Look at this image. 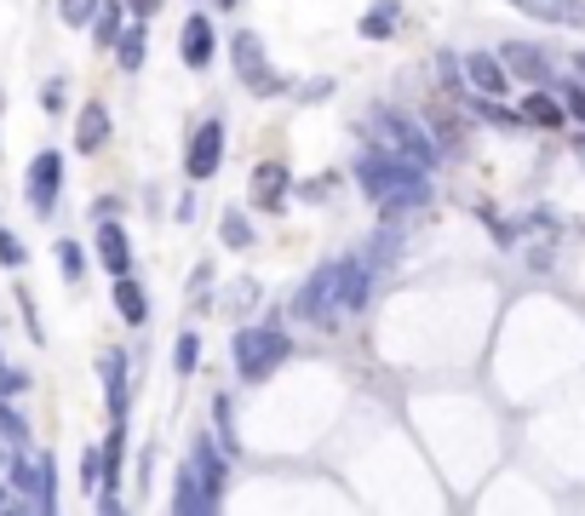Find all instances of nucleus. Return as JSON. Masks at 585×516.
Masks as SVG:
<instances>
[{"label": "nucleus", "mask_w": 585, "mask_h": 516, "mask_svg": "<svg viewBox=\"0 0 585 516\" xmlns=\"http://www.w3.org/2000/svg\"><path fill=\"white\" fill-rule=\"evenodd\" d=\"M356 178H362V190L373 195V206H385V213H408V206L430 201L425 167L402 161V155H385V149H373L368 161H356Z\"/></svg>", "instance_id": "nucleus-1"}, {"label": "nucleus", "mask_w": 585, "mask_h": 516, "mask_svg": "<svg viewBox=\"0 0 585 516\" xmlns=\"http://www.w3.org/2000/svg\"><path fill=\"white\" fill-rule=\"evenodd\" d=\"M345 265L350 258H327V265L316 276H304V288L293 299V316L311 322V327H327L345 310Z\"/></svg>", "instance_id": "nucleus-2"}, {"label": "nucleus", "mask_w": 585, "mask_h": 516, "mask_svg": "<svg viewBox=\"0 0 585 516\" xmlns=\"http://www.w3.org/2000/svg\"><path fill=\"white\" fill-rule=\"evenodd\" d=\"M368 138H373V149L402 155V161H414V167H437V144H430L419 126L408 115H396V110H373L368 115Z\"/></svg>", "instance_id": "nucleus-3"}, {"label": "nucleus", "mask_w": 585, "mask_h": 516, "mask_svg": "<svg viewBox=\"0 0 585 516\" xmlns=\"http://www.w3.org/2000/svg\"><path fill=\"white\" fill-rule=\"evenodd\" d=\"M288 350L293 345H288L282 327H247V333H236V368H241L247 384H265L288 361Z\"/></svg>", "instance_id": "nucleus-4"}, {"label": "nucleus", "mask_w": 585, "mask_h": 516, "mask_svg": "<svg viewBox=\"0 0 585 516\" xmlns=\"http://www.w3.org/2000/svg\"><path fill=\"white\" fill-rule=\"evenodd\" d=\"M236 69H241V87L247 92H259V98H270V92H282V75H275L270 64H265V46H259V35H236Z\"/></svg>", "instance_id": "nucleus-5"}, {"label": "nucleus", "mask_w": 585, "mask_h": 516, "mask_svg": "<svg viewBox=\"0 0 585 516\" xmlns=\"http://www.w3.org/2000/svg\"><path fill=\"white\" fill-rule=\"evenodd\" d=\"M58 190H64V155L58 149H41L35 167H30V206H35V213H53Z\"/></svg>", "instance_id": "nucleus-6"}, {"label": "nucleus", "mask_w": 585, "mask_h": 516, "mask_svg": "<svg viewBox=\"0 0 585 516\" xmlns=\"http://www.w3.org/2000/svg\"><path fill=\"white\" fill-rule=\"evenodd\" d=\"M12 487H23V494L35 500V511H53L58 505V494H53V459H18L12 464Z\"/></svg>", "instance_id": "nucleus-7"}, {"label": "nucleus", "mask_w": 585, "mask_h": 516, "mask_svg": "<svg viewBox=\"0 0 585 516\" xmlns=\"http://www.w3.org/2000/svg\"><path fill=\"white\" fill-rule=\"evenodd\" d=\"M224 161V121H201V133L190 138V178H213Z\"/></svg>", "instance_id": "nucleus-8"}, {"label": "nucleus", "mask_w": 585, "mask_h": 516, "mask_svg": "<svg viewBox=\"0 0 585 516\" xmlns=\"http://www.w3.org/2000/svg\"><path fill=\"white\" fill-rule=\"evenodd\" d=\"M288 167L282 161H265L259 172H252V206H259V213H282V201H288Z\"/></svg>", "instance_id": "nucleus-9"}, {"label": "nucleus", "mask_w": 585, "mask_h": 516, "mask_svg": "<svg viewBox=\"0 0 585 516\" xmlns=\"http://www.w3.org/2000/svg\"><path fill=\"white\" fill-rule=\"evenodd\" d=\"M511 7L540 23H556V30H585V0H511Z\"/></svg>", "instance_id": "nucleus-10"}, {"label": "nucleus", "mask_w": 585, "mask_h": 516, "mask_svg": "<svg viewBox=\"0 0 585 516\" xmlns=\"http://www.w3.org/2000/svg\"><path fill=\"white\" fill-rule=\"evenodd\" d=\"M98 265H104L110 276H126V270H133V247H126V229H121L115 218L98 224Z\"/></svg>", "instance_id": "nucleus-11"}, {"label": "nucleus", "mask_w": 585, "mask_h": 516, "mask_svg": "<svg viewBox=\"0 0 585 516\" xmlns=\"http://www.w3.org/2000/svg\"><path fill=\"white\" fill-rule=\"evenodd\" d=\"M218 500H213V487H207V476L195 471V464H184L178 471V487H172V511H184V516H195V511H213Z\"/></svg>", "instance_id": "nucleus-12"}, {"label": "nucleus", "mask_w": 585, "mask_h": 516, "mask_svg": "<svg viewBox=\"0 0 585 516\" xmlns=\"http://www.w3.org/2000/svg\"><path fill=\"white\" fill-rule=\"evenodd\" d=\"M465 75H471V87H476V92L499 98V92H505V75H511V69H505L499 52H471V58H465Z\"/></svg>", "instance_id": "nucleus-13"}, {"label": "nucleus", "mask_w": 585, "mask_h": 516, "mask_svg": "<svg viewBox=\"0 0 585 516\" xmlns=\"http://www.w3.org/2000/svg\"><path fill=\"white\" fill-rule=\"evenodd\" d=\"M499 58H505V69H511V75H522V81H545V75H551L545 52H540V46H528V41H505V46H499Z\"/></svg>", "instance_id": "nucleus-14"}, {"label": "nucleus", "mask_w": 585, "mask_h": 516, "mask_svg": "<svg viewBox=\"0 0 585 516\" xmlns=\"http://www.w3.org/2000/svg\"><path fill=\"white\" fill-rule=\"evenodd\" d=\"M104 138H110V110L104 103H87L81 121H75V149L92 155V149H104Z\"/></svg>", "instance_id": "nucleus-15"}, {"label": "nucleus", "mask_w": 585, "mask_h": 516, "mask_svg": "<svg viewBox=\"0 0 585 516\" xmlns=\"http://www.w3.org/2000/svg\"><path fill=\"white\" fill-rule=\"evenodd\" d=\"M207 58H213V23L207 18H184V64L207 69Z\"/></svg>", "instance_id": "nucleus-16"}, {"label": "nucleus", "mask_w": 585, "mask_h": 516, "mask_svg": "<svg viewBox=\"0 0 585 516\" xmlns=\"http://www.w3.org/2000/svg\"><path fill=\"white\" fill-rule=\"evenodd\" d=\"M115 310H121V322H126V327H144V322H149L144 288H138L133 276H115Z\"/></svg>", "instance_id": "nucleus-17"}, {"label": "nucleus", "mask_w": 585, "mask_h": 516, "mask_svg": "<svg viewBox=\"0 0 585 516\" xmlns=\"http://www.w3.org/2000/svg\"><path fill=\"white\" fill-rule=\"evenodd\" d=\"M190 464L201 476H207V487H213V500H224V459H218V448H213V436H195V453H190Z\"/></svg>", "instance_id": "nucleus-18"}, {"label": "nucleus", "mask_w": 585, "mask_h": 516, "mask_svg": "<svg viewBox=\"0 0 585 516\" xmlns=\"http://www.w3.org/2000/svg\"><path fill=\"white\" fill-rule=\"evenodd\" d=\"M396 23H402V7L396 0H379L373 12H362V41H391Z\"/></svg>", "instance_id": "nucleus-19"}, {"label": "nucleus", "mask_w": 585, "mask_h": 516, "mask_svg": "<svg viewBox=\"0 0 585 516\" xmlns=\"http://www.w3.org/2000/svg\"><path fill=\"white\" fill-rule=\"evenodd\" d=\"M104 391H110V419H126V361L104 356Z\"/></svg>", "instance_id": "nucleus-20"}, {"label": "nucleus", "mask_w": 585, "mask_h": 516, "mask_svg": "<svg viewBox=\"0 0 585 516\" xmlns=\"http://www.w3.org/2000/svg\"><path fill=\"white\" fill-rule=\"evenodd\" d=\"M522 121H533V126H563L569 115H563V103H556V98H545V92H533V98L522 103Z\"/></svg>", "instance_id": "nucleus-21"}, {"label": "nucleus", "mask_w": 585, "mask_h": 516, "mask_svg": "<svg viewBox=\"0 0 585 516\" xmlns=\"http://www.w3.org/2000/svg\"><path fill=\"white\" fill-rule=\"evenodd\" d=\"M368 304V270H362V258H350L345 265V310H362Z\"/></svg>", "instance_id": "nucleus-22"}, {"label": "nucleus", "mask_w": 585, "mask_h": 516, "mask_svg": "<svg viewBox=\"0 0 585 516\" xmlns=\"http://www.w3.org/2000/svg\"><path fill=\"white\" fill-rule=\"evenodd\" d=\"M92 35H98V46H115L121 41V7H115V0H110V7H98Z\"/></svg>", "instance_id": "nucleus-23"}, {"label": "nucleus", "mask_w": 585, "mask_h": 516, "mask_svg": "<svg viewBox=\"0 0 585 516\" xmlns=\"http://www.w3.org/2000/svg\"><path fill=\"white\" fill-rule=\"evenodd\" d=\"M115 52H121V69H138L144 64V23H133V30L115 41Z\"/></svg>", "instance_id": "nucleus-24"}, {"label": "nucleus", "mask_w": 585, "mask_h": 516, "mask_svg": "<svg viewBox=\"0 0 585 516\" xmlns=\"http://www.w3.org/2000/svg\"><path fill=\"white\" fill-rule=\"evenodd\" d=\"M195 361H201V339H195V333H184V339L172 345V368L178 373H195Z\"/></svg>", "instance_id": "nucleus-25"}, {"label": "nucleus", "mask_w": 585, "mask_h": 516, "mask_svg": "<svg viewBox=\"0 0 585 516\" xmlns=\"http://www.w3.org/2000/svg\"><path fill=\"white\" fill-rule=\"evenodd\" d=\"M218 236L230 242V247H252V224L241 218V213H224V224H218Z\"/></svg>", "instance_id": "nucleus-26"}, {"label": "nucleus", "mask_w": 585, "mask_h": 516, "mask_svg": "<svg viewBox=\"0 0 585 516\" xmlns=\"http://www.w3.org/2000/svg\"><path fill=\"white\" fill-rule=\"evenodd\" d=\"M23 258H30V253H23V242L12 236V229H0V265H7V270H23Z\"/></svg>", "instance_id": "nucleus-27"}, {"label": "nucleus", "mask_w": 585, "mask_h": 516, "mask_svg": "<svg viewBox=\"0 0 585 516\" xmlns=\"http://www.w3.org/2000/svg\"><path fill=\"white\" fill-rule=\"evenodd\" d=\"M58 12H64V23H92L98 0H58Z\"/></svg>", "instance_id": "nucleus-28"}, {"label": "nucleus", "mask_w": 585, "mask_h": 516, "mask_svg": "<svg viewBox=\"0 0 585 516\" xmlns=\"http://www.w3.org/2000/svg\"><path fill=\"white\" fill-rule=\"evenodd\" d=\"M58 270H64L69 281H81L87 265H81V247H75V242H58Z\"/></svg>", "instance_id": "nucleus-29"}, {"label": "nucleus", "mask_w": 585, "mask_h": 516, "mask_svg": "<svg viewBox=\"0 0 585 516\" xmlns=\"http://www.w3.org/2000/svg\"><path fill=\"white\" fill-rule=\"evenodd\" d=\"M230 310H252L259 304V288H252V281H230V299H224Z\"/></svg>", "instance_id": "nucleus-30"}, {"label": "nucleus", "mask_w": 585, "mask_h": 516, "mask_svg": "<svg viewBox=\"0 0 585 516\" xmlns=\"http://www.w3.org/2000/svg\"><path fill=\"white\" fill-rule=\"evenodd\" d=\"M0 436H7V442H18V448H23V436H30V425H23L18 413H7V407H0Z\"/></svg>", "instance_id": "nucleus-31"}, {"label": "nucleus", "mask_w": 585, "mask_h": 516, "mask_svg": "<svg viewBox=\"0 0 585 516\" xmlns=\"http://www.w3.org/2000/svg\"><path fill=\"white\" fill-rule=\"evenodd\" d=\"M213 419H218V430H224V448L236 453V436H230V402H224V396L213 402Z\"/></svg>", "instance_id": "nucleus-32"}, {"label": "nucleus", "mask_w": 585, "mask_h": 516, "mask_svg": "<svg viewBox=\"0 0 585 516\" xmlns=\"http://www.w3.org/2000/svg\"><path fill=\"white\" fill-rule=\"evenodd\" d=\"M23 391H30V373H7V368H0V396H23Z\"/></svg>", "instance_id": "nucleus-33"}, {"label": "nucleus", "mask_w": 585, "mask_h": 516, "mask_svg": "<svg viewBox=\"0 0 585 516\" xmlns=\"http://www.w3.org/2000/svg\"><path fill=\"white\" fill-rule=\"evenodd\" d=\"M126 7H133V18H156L161 0H126Z\"/></svg>", "instance_id": "nucleus-34"}, {"label": "nucleus", "mask_w": 585, "mask_h": 516, "mask_svg": "<svg viewBox=\"0 0 585 516\" xmlns=\"http://www.w3.org/2000/svg\"><path fill=\"white\" fill-rule=\"evenodd\" d=\"M569 110H574V121H585V87H574V92H569Z\"/></svg>", "instance_id": "nucleus-35"}, {"label": "nucleus", "mask_w": 585, "mask_h": 516, "mask_svg": "<svg viewBox=\"0 0 585 516\" xmlns=\"http://www.w3.org/2000/svg\"><path fill=\"white\" fill-rule=\"evenodd\" d=\"M574 69H580V81H585V52H580V58H574Z\"/></svg>", "instance_id": "nucleus-36"}, {"label": "nucleus", "mask_w": 585, "mask_h": 516, "mask_svg": "<svg viewBox=\"0 0 585 516\" xmlns=\"http://www.w3.org/2000/svg\"><path fill=\"white\" fill-rule=\"evenodd\" d=\"M218 7H236V0H218Z\"/></svg>", "instance_id": "nucleus-37"}, {"label": "nucleus", "mask_w": 585, "mask_h": 516, "mask_svg": "<svg viewBox=\"0 0 585 516\" xmlns=\"http://www.w3.org/2000/svg\"><path fill=\"white\" fill-rule=\"evenodd\" d=\"M0 103H7V98H0Z\"/></svg>", "instance_id": "nucleus-38"}]
</instances>
